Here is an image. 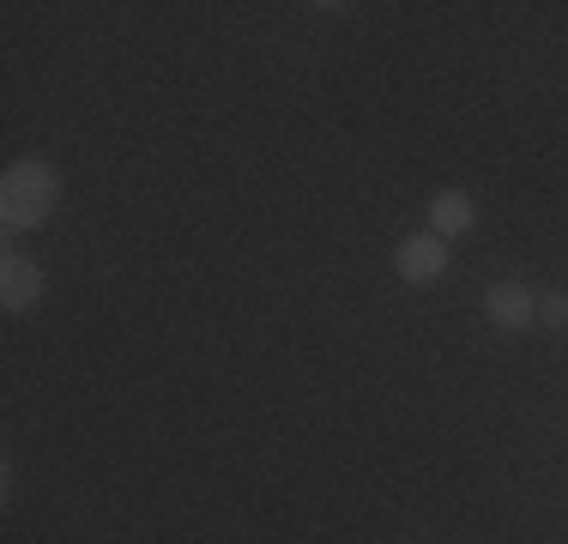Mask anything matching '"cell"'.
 Returning <instances> with one entry per match:
<instances>
[{
  "label": "cell",
  "mask_w": 568,
  "mask_h": 544,
  "mask_svg": "<svg viewBox=\"0 0 568 544\" xmlns=\"http://www.w3.org/2000/svg\"><path fill=\"white\" fill-rule=\"evenodd\" d=\"M538 321H545V326H568V291H538Z\"/></svg>",
  "instance_id": "obj_6"
},
{
  "label": "cell",
  "mask_w": 568,
  "mask_h": 544,
  "mask_svg": "<svg viewBox=\"0 0 568 544\" xmlns=\"http://www.w3.org/2000/svg\"><path fill=\"white\" fill-rule=\"evenodd\" d=\"M471 224H478V206H471V194H466V188H442V194L429 200V230H436L442 242L466 236Z\"/></svg>",
  "instance_id": "obj_5"
},
{
  "label": "cell",
  "mask_w": 568,
  "mask_h": 544,
  "mask_svg": "<svg viewBox=\"0 0 568 544\" xmlns=\"http://www.w3.org/2000/svg\"><path fill=\"white\" fill-rule=\"evenodd\" d=\"M448 261L454 254H448V242H442L436 230H412V236L394 249V272L405 284H436L442 272H448Z\"/></svg>",
  "instance_id": "obj_2"
},
{
  "label": "cell",
  "mask_w": 568,
  "mask_h": 544,
  "mask_svg": "<svg viewBox=\"0 0 568 544\" xmlns=\"http://www.w3.org/2000/svg\"><path fill=\"white\" fill-rule=\"evenodd\" d=\"M43 291H49V279H43V266H37V261H24V254H7V261H0V303H7L12 315L37 309V303H43Z\"/></svg>",
  "instance_id": "obj_4"
},
{
  "label": "cell",
  "mask_w": 568,
  "mask_h": 544,
  "mask_svg": "<svg viewBox=\"0 0 568 544\" xmlns=\"http://www.w3.org/2000/svg\"><path fill=\"white\" fill-rule=\"evenodd\" d=\"M55 206H61V170H55V163H49V158L7 163V175H0V224H7V236L37 230Z\"/></svg>",
  "instance_id": "obj_1"
},
{
  "label": "cell",
  "mask_w": 568,
  "mask_h": 544,
  "mask_svg": "<svg viewBox=\"0 0 568 544\" xmlns=\"http://www.w3.org/2000/svg\"><path fill=\"white\" fill-rule=\"evenodd\" d=\"M484 315H490V326H503V333H520V326L538 321V291H526L520 279H503L484 291Z\"/></svg>",
  "instance_id": "obj_3"
}]
</instances>
